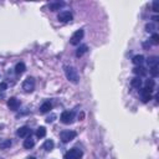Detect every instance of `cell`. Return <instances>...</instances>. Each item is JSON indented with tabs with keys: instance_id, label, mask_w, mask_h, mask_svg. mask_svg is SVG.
<instances>
[{
	"instance_id": "cell-1",
	"label": "cell",
	"mask_w": 159,
	"mask_h": 159,
	"mask_svg": "<svg viewBox=\"0 0 159 159\" xmlns=\"http://www.w3.org/2000/svg\"><path fill=\"white\" fill-rule=\"evenodd\" d=\"M65 75H66V77H67L68 81L72 82V83H77L78 80H80L77 70L75 67H72V66H66V67H65Z\"/></svg>"
},
{
	"instance_id": "cell-2",
	"label": "cell",
	"mask_w": 159,
	"mask_h": 159,
	"mask_svg": "<svg viewBox=\"0 0 159 159\" xmlns=\"http://www.w3.org/2000/svg\"><path fill=\"white\" fill-rule=\"evenodd\" d=\"M60 119H61V122L63 124H71L75 119V112L73 111H63L61 113Z\"/></svg>"
},
{
	"instance_id": "cell-3",
	"label": "cell",
	"mask_w": 159,
	"mask_h": 159,
	"mask_svg": "<svg viewBox=\"0 0 159 159\" xmlns=\"http://www.w3.org/2000/svg\"><path fill=\"white\" fill-rule=\"evenodd\" d=\"M82 151L78 148H72L65 154V158L63 159H81L82 158Z\"/></svg>"
},
{
	"instance_id": "cell-4",
	"label": "cell",
	"mask_w": 159,
	"mask_h": 159,
	"mask_svg": "<svg viewBox=\"0 0 159 159\" xmlns=\"http://www.w3.org/2000/svg\"><path fill=\"white\" fill-rule=\"evenodd\" d=\"M60 138H61V141L63 143H68V142H71L72 139L76 138V132L75 131H63L60 134Z\"/></svg>"
},
{
	"instance_id": "cell-5",
	"label": "cell",
	"mask_w": 159,
	"mask_h": 159,
	"mask_svg": "<svg viewBox=\"0 0 159 159\" xmlns=\"http://www.w3.org/2000/svg\"><path fill=\"white\" fill-rule=\"evenodd\" d=\"M23 89L25 92H32L34 89H35V80L32 77H27L25 81L23 82Z\"/></svg>"
},
{
	"instance_id": "cell-6",
	"label": "cell",
	"mask_w": 159,
	"mask_h": 159,
	"mask_svg": "<svg viewBox=\"0 0 159 159\" xmlns=\"http://www.w3.org/2000/svg\"><path fill=\"white\" fill-rule=\"evenodd\" d=\"M83 30L82 29H80V30H77L76 32H75L72 36H71V40H70V42H71V45H78L80 44V41L82 40V37H83Z\"/></svg>"
},
{
	"instance_id": "cell-7",
	"label": "cell",
	"mask_w": 159,
	"mask_h": 159,
	"mask_svg": "<svg viewBox=\"0 0 159 159\" xmlns=\"http://www.w3.org/2000/svg\"><path fill=\"white\" fill-rule=\"evenodd\" d=\"M72 14L70 13V11H61L58 14V16H57V19H58V21H61V23H68V21H71L72 20Z\"/></svg>"
},
{
	"instance_id": "cell-8",
	"label": "cell",
	"mask_w": 159,
	"mask_h": 159,
	"mask_svg": "<svg viewBox=\"0 0 159 159\" xmlns=\"http://www.w3.org/2000/svg\"><path fill=\"white\" fill-rule=\"evenodd\" d=\"M141 97H142V101L146 103V102H148V101H151V99H152V92L149 91L148 88H143L141 91Z\"/></svg>"
},
{
	"instance_id": "cell-9",
	"label": "cell",
	"mask_w": 159,
	"mask_h": 159,
	"mask_svg": "<svg viewBox=\"0 0 159 159\" xmlns=\"http://www.w3.org/2000/svg\"><path fill=\"white\" fill-rule=\"evenodd\" d=\"M8 106L10 109H13V111H16V109L19 108L20 106V102H19V99L18 98H15V97H11L8 101Z\"/></svg>"
},
{
	"instance_id": "cell-10",
	"label": "cell",
	"mask_w": 159,
	"mask_h": 159,
	"mask_svg": "<svg viewBox=\"0 0 159 159\" xmlns=\"http://www.w3.org/2000/svg\"><path fill=\"white\" fill-rule=\"evenodd\" d=\"M29 134H31V129H30L29 127H21V128L18 129V136L19 137L24 138V137L29 136Z\"/></svg>"
},
{
	"instance_id": "cell-11",
	"label": "cell",
	"mask_w": 159,
	"mask_h": 159,
	"mask_svg": "<svg viewBox=\"0 0 159 159\" xmlns=\"http://www.w3.org/2000/svg\"><path fill=\"white\" fill-rule=\"evenodd\" d=\"M52 109V104L50 103V102H44L42 104H41V107H40V112L41 113H47V112H50Z\"/></svg>"
},
{
	"instance_id": "cell-12",
	"label": "cell",
	"mask_w": 159,
	"mask_h": 159,
	"mask_svg": "<svg viewBox=\"0 0 159 159\" xmlns=\"http://www.w3.org/2000/svg\"><path fill=\"white\" fill-rule=\"evenodd\" d=\"M25 70H26V66H25L24 62H19L16 66H15V73L16 75H21L25 72Z\"/></svg>"
},
{
	"instance_id": "cell-13",
	"label": "cell",
	"mask_w": 159,
	"mask_h": 159,
	"mask_svg": "<svg viewBox=\"0 0 159 159\" xmlns=\"http://www.w3.org/2000/svg\"><path fill=\"white\" fill-rule=\"evenodd\" d=\"M53 146H55V143H53L52 139H47V141L44 143V149L46 152H50V151H52L53 149Z\"/></svg>"
},
{
	"instance_id": "cell-14",
	"label": "cell",
	"mask_w": 159,
	"mask_h": 159,
	"mask_svg": "<svg viewBox=\"0 0 159 159\" xmlns=\"http://www.w3.org/2000/svg\"><path fill=\"white\" fill-rule=\"evenodd\" d=\"M61 6H63V3L62 1H57V3H50L49 4V8L51 11H56V10H58Z\"/></svg>"
},
{
	"instance_id": "cell-15",
	"label": "cell",
	"mask_w": 159,
	"mask_h": 159,
	"mask_svg": "<svg viewBox=\"0 0 159 159\" xmlns=\"http://www.w3.org/2000/svg\"><path fill=\"white\" fill-rule=\"evenodd\" d=\"M132 62H133L134 65H137V66H141V65L144 62V56H143V55H137V56L133 57Z\"/></svg>"
},
{
	"instance_id": "cell-16",
	"label": "cell",
	"mask_w": 159,
	"mask_h": 159,
	"mask_svg": "<svg viewBox=\"0 0 159 159\" xmlns=\"http://www.w3.org/2000/svg\"><path fill=\"white\" fill-rule=\"evenodd\" d=\"M147 62H148V65L151 67H157L158 66V62H159V58L157 56H152V57H149L147 60Z\"/></svg>"
},
{
	"instance_id": "cell-17",
	"label": "cell",
	"mask_w": 159,
	"mask_h": 159,
	"mask_svg": "<svg viewBox=\"0 0 159 159\" xmlns=\"http://www.w3.org/2000/svg\"><path fill=\"white\" fill-rule=\"evenodd\" d=\"M87 50H88V47H87V45H81L78 49H77V51H76V56L77 57H81L83 53H86L87 52Z\"/></svg>"
},
{
	"instance_id": "cell-18",
	"label": "cell",
	"mask_w": 159,
	"mask_h": 159,
	"mask_svg": "<svg viewBox=\"0 0 159 159\" xmlns=\"http://www.w3.org/2000/svg\"><path fill=\"white\" fill-rule=\"evenodd\" d=\"M131 84H132V87H134V88H141L142 87V80H141V77H134L132 81H131Z\"/></svg>"
},
{
	"instance_id": "cell-19",
	"label": "cell",
	"mask_w": 159,
	"mask_h": 159,
	"mask_svg": "<svg viewBox=\"0 0 159 159\" xmlns=\"http://www.w3.org/2000/svg\"><path fill=\"white\" fill-rule=\"evenodd\" d=\"M34 146H35V142H34V139L31 137L25 139V142H24V148L25 149H31Z\"/></svg>"
},
{
	"instance_id": "cell-20",
	"label": "cell",
	"mask_w": 159,
	"mask_h": 159,
	"mask_svg": "<svg viewBox=\"0 0 159 159\" xmlns=\"http://www.w3.org/2000/svg\"><path fill=\"white\" fill-rule=\"evenodd\" d=\"M133 72L136 73V75H139V76H144V75L147 73L146 68L142 67V66H137V67H134V68H133Z\"/></svg>"
},
{
	"instance_id": "cell-21",
	"label": "cell",
	"mask_w": 159,
	"mask_h": 159,
	"mask_svg": "<svg viewBox=\"0 0 159 159\" xmlns=\"http://www.w3.org/2000/svg\"><path fill=\"white\" fill-rule=\"evenodd\" d=\"M46 136V128L45 127H39L37 131H36V137L37 138H44Z\"/></svg>"
},
{
	"instance_id": "cell-22",
	"label": "cell",
	"mask_w": 159,
	"mask_h": 159,
	"mask_svg": "<svg viewBox=\"0 0 159 159\" xmlns=\"http://www.w3.org/2000/svg\"><path fill=\"white\" fill-rule=\"evenodd\" d=\"M11 141L10 139H5V141H3V142H0V149H8V148H10L11 147Z\"/></svg>"
},
{
	"instance_id": "cell-23",
	"label": "cell",
	"mask_w": 159,
	"mask_h": 159,
	"mask_svg": "<svg viewBox=\"0 0 159 159\" xmlns=\"http://www.w3.org/2000/svg\"><path fill=\"white\" fill-rule=\"evenodd\" d=\"M153 87H154V81H152V80H148V81L146 82V88H148L151 92H153Z\"/></svg>"
},
{
	"instance_id": "cell-24",
	"label": "cell",
	"mask_w": 159,
	"mask_h": 159,
	"mask_svg": "<svg viewBox=\"0 0 159 159\" xmlns=\"http://www.w3.org/2000/svg\"><path fill=\"white\" fill-rule=\"evenodd\" d=\"M153 10L155 13L159 11V1H158V0H154V1H153Z\"/></svg>"
},
{
	"instance_id": "cell-25",
	"label": "cell",
	"mask_w": 159,
	"mask_h": 159,
	"mask_svg": "<svg viewBox=\"0 0 159 159\" xmlns=\"http://www.w3.org/2000/svg\"><path fill=\"white\" fill-rule=\"evenodd\" d=\"M152 41L154 45H158L159 44V36L157 34H153V36H152Z\"/></svg>"
},
{
	"instance_id": "cell-26",
	"label": "cell",
	"mask_w": 159,
	"mask_h": 159,
	"mask_svg": "<svg viewBox=\"0 0 159 159\" xmlns=\"http://www.w3.org/2000/svg\"><path fill=\"white\" fill-rule=\"evenodd\" d=\"M6 88H8V84L6 83H5V82H0V92L5 91Z\"/></svg>"
},
{
	"instance_id": "cell-27",
	"label": "cell",
	"mask_w": 159,
	"mask_h": 159,
	"mask_svg": "<svg viewBox=\"0 0 159 159\" xmlns=\"http://www.w3.org/2000/svg\"><path fill=\"white\" fill-rule=\"evenodd\" d=\"M151 73L153 75V76H158V66L157 67H152Z\"/></svg>"
},
{
	"instance_id": "cell-28",
	"label": "cell",
	"mask_w": 159,
	"mask_h": 159,
	"mask_svg": "<svg viewBox=\"0 0 159 159\" xmlns=\"http://www.w3.org/2000/svg\"><path fill=\"white\" fill-rule=\"evenodd\" d=\"M146 29H147V31H148V32H149V31L152 32V31H153V29H154V26H153L152 24H148L147 26H146Z\"/></svg>"
},
{
	"instance_id": "cell-29",
	"label": "cell",
	"mask_w": 159,
	"mask_h": 159,
	"mask_svg": "<svg viewBox=\"0 0 159 159\" xmlns=\"http://www.w3.org/2000/svg\"><path fill=\"white\" fill-rule=\"evenodd\" d=\"M55 117H56V116H55V114H52L51 117L46 118V122H47V123H51V122H53V118H55Z\"/></svg>"
},
{
	"instance_id": "cell-30",
	"label": "cell",
	"mask_w": 159,
	"mask_h": 159,
	"mask_svg": "<svg viewBox=\"0 0 159 159\" xmlns=\"http://www.w3.org/2000/svg\"><path fill=\"white\" fill-rule=\"evenodd\" d=\"M27 159H36V158H35V157H29Z\"/></svg>"
}]
</instances>
